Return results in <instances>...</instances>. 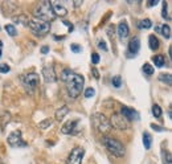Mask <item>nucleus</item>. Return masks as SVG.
Here are the masks:
<instances>
[{"label":"nucleus","instance_id":"4be33fe9","mask_svg":"<svg viewBox=\"0 0 172 164\" xmlns=\"http://www.w3.org/2000/svg\"><path fill=\"white\" fill-rule=\"evenodd\" d=\"M152 26V23L150 19H144V20H140L138 23V28L139 29H150Z\"/></svg>","mask_w":172,"mask_h":164},{"label":"nucleus","instance_id":"37998d69","mask_svg":"<svg viewBox=\"0 0 172 164\" xmlns=\"http://www.w3.org/2000/svg\"><path fill=\"white\" fill-rule=\"evenodd\" d=\"M155 31H156L158 33H160V26H156V28H155Z\"/></svg>","mask_w":172,"mask_h":164},{"label":"nucleus","instance_id":"423d86ee","mask_svg":"<svg viewBox=\"0 0 172 164\" xmlns=\"http://www.w3.org/2000/svg\"><path fill=\"white\" fill-rule=\"evenodd\" d=\"M93 123H94V127L97 128V131L101 134H107L111 130L110 122L103 114H95L93 116Z\"/></svg>","mask_w":172,"mask_h":164},{"label":"nucleus","instance_id":"e433bc0d","mask_svg":"<svg viewBox=\"0 0 172 164\" xmlns=\"http://www.w3.org/2000/svg\"><path fill=\"white\" fill-rule=\"evenodd\" d=\"M151 127L155 130V131H164V128H160V126H156V125H151Z\"/></svg>","mask_w":172,"mask_h":164},{"label":"nucleus","instance_id":"f704fd0d","mask_svg":"<svg viewBox=\"0 0 172 164\" xmlns=\"http://www.w3.org/2000/svg\"><path fill=\"white\" fill-rule=\"evenodd\" d=\"M161 16H163L164 19H170L168 17V13H167V3H163V12H161Z\"/></svg>","mask_w":172,"mask_h":164},{"label":"nucleus","instance_id":"7ed1b4c3","mask_svg":"<svg viewBox=\"0 0 172 164\" xmlns=\"http://www.w3.org/2000/svg\"><path fill=\"white\" fill-rule=\"evenodd\" d=\"M102 144L107 148L109 152L112 153L114 156H117V158L124 156V147L119 140L110 138V136H105V138H102Z\"/></svg>","mask_w":172,"mask_h":164},{"label":"nucleus","instance_id":"9d476101","mask_svg":"<svg viewBox=\"0 0 172 164\" xmlns=\"http://www.w3.org/2000/svg\"><path fill=\"white\" fill-rule=\"evenodd\" d=\"M140 49V41H139L138 37H132L128 42V48H127V56L128 58H132V57L137 56V53Z\"/></svg>","mask_w":172,"mask_h":164},{"label":"nucleus","instance_id":"20e7f679","mask_svg":"<svg viewBox=\"0 0 172 164\" xmlns=\"http://www.w3.org/2000/svg\"><path fill=\"white\" fill-rule=\"evenodd\" d=\"M28 26L31 28L33 35L38 36V37H42V36H45L46 33L51 31V23L42 21V20H38V19H31L28 21Z\"/></svg>","mask_w":172,"mask_h":164},{"label":"nucleus","instance_id":"f8f14e48","mask_svg":"<svg viewBox=\"0 0 172 164\" xmlns=\"http://www.w3.org/2000/svg\"><path fill=\"white\" fill-rule=\"evenodd\" d=\"M121 114H122L123 118H126L128 120V122H130V120H137L138 119V113L135 111L134 109L127 107V106H123V107H122Z\"/></svg>","mask_w":172,"mask_h":164},{"label":"nucleus","instance_id":"b1692460","mask_svg":"<svg viewBox=\"0 0 172 164\" xmlns=\"http://www.w3.org/2000/svg\"><path fill=\"white\" fill-rule=\"evenodd\" d=\"M11 120V114L9 113H3V115L0 116V123H2V126H3V128L5 127L7 123Z\"/></svg>","mask_w":172,"mask_h":164},{"label":"nucleus","instance_id":"aec40b11","mask_svg":"<svg viewBox=\"0 0 172 164\" xmlns=\"http://www.w3.org/2000/svg\"><path fill=\"white\" fill-rule=\"evenodd\" d=\"M143 144L146 150H150L152 144V138L148 132H143Z\"/></svg>","mask_w":172,"mask_h":164},{"label":"nucleus","instance_id":"c03bdc74","mask_svg":"<svg viewBox=\"0 0 172 164\" xmlns=\"http://www.w3.org/2000/svg\"><path fill=\"white\" fill-rule=\"evenodd\" d=\"M2 46H3V42L0 41V57H2Z\"/></svg>","mask_w":172,"mask_h":164},{"label":"nucleus","instance_id":"ea45409f","mask_svg":"<svg viewBox=\"0 0 172 164\" xmlns=\"http://www.w3.org/2000/svg\"><path fill=\"white\" fill-rule=\"evenodd\" d=\"M93 74H94V77H95V78H99V74H98V70L97 69H93Z\"/></svg>","mask_w":172,"mask_h":164},{"label":"nucleus","instance_id":"ddd939ff","mask_svg":"<svg viewBox=\"0 0 172 164\" xmlns=\"http://www.w3.org/2000/svg\"><path fill=\"white\" fill-rule=\"evenodd\" d=\"M52 8H53V12H54V15H56V16H60V17H64V16L68 15V9L65 8L62 3L53 2V3H52Z\"/></svg>","mask_w":172,"mask_h":164},{"label":"nucleus","instance_id":"2eb2a0df","mask_svg":"<svg viewBox=\"0 0 172 164\" xmlns=\"http://www.w3.org/2000/svg\"><path fill=\"white\" fill-rule=\"evenodd\" d=\"M77 123H78V120H70V122L65 123V126L61 128V132L62 134H73Z\"/></svg>","mask_w":172,"mask_h":164},{"label":"nucleus","instance_id":"a211bd4d","mask_svg":"<svg viewBox=\"0 0 172 164\" xmlns=\"http://www.w3.org/2000/svg\"><path fill=\"white\" fill-rule=\"evenodd\" d=\"M12 20H13V23H15V24H23V25L28 26L29 19H28V16H26V15H17V16H15Z\"/></svg>","mask_w":172,"mask_h":164},{"label":"nucleus","instance_id":"72a5a7b5","mask_svg":"<svg viewBox=\"0 0 172 164\" xmlns=\"http://www.w3.org/2000/svg\"><path fill=\"white\" fill-rule=\"evenodd\" d=\"M91 61L94 65H97V63L99 62V56H98V53H93L91 54Z\"/></svg>","mask_w":172,"mask_h":164},{"label":"nucleus","instance_id":"39448f33","mask_svg":"<svg viewBox=\"0 0 172 164\" xmlns=\"http://www.w3.org/2000/svg\"><path fill=\"white\" fill-rule=\"evenodd\" d=\"M20 79H21L23 86H24L25 90L29 93V94H33V93H35V90L37 89V86L40 83V77H38V74H36V73L24 74V76H21Z\"/></svg>","mask_w":172,"mask_h":164},{"label":"nucleus","instance_id":"a878e982","mask_svg":"<svg viewBox=\"0 0 172 164\" xmlns=\"http://www.w3.org/2000/svg\"><path fill=\"white\" fill-rule=\"evenodd\" d=\"M143 73L147 76H152L154 74V68H152V65L150 63H144L143 65Z\"/></svg>","mask_w":172,"mask_h":164},{"label":"nucleus","instance_id":"473e14b6","mask_svg":"<svg viewBox=\"0 0 172 164\" xmlns=\"http://www.w3.org/2000/svg\"><path fill=\"white\" fill-rule=\"evenodd\" d=\"M70 49H72V51L74 52V53H79V52L82 51V48H81L79 45H77V44H72V45H70Z\"/></svg>","mask_w":172,"mask_h":164},{"label":"nucleus","instance_id":"412c9836","mask_svg":"<svg viewBox=\"0 0 172 164\" xmlns=\"http://www.w3.org/2000/svg\"><path fill=\"white\" fill-rule=\"evenodd\" d=\"M152 61H154L155 63V66L156 68H161V66L165 63V60H164V57L163 56H160V54H158V56H154L152 57Z\"/></svg>","mask_w":172,"mask_h":164},{"label":"nucleus","instance_id":"79ce46f5","mask_svg":"<svg viewBox=\"0 0 172 164\" xmlns=\"http://www.w3.org/2000/svg\"><path fill=\"white\" fill-rule=\"evenodd\" d=\"M82 4V2H74V5L75 7H78V5H81Z\"/></svg>","mask_w":172,"mask_h":164},{"label":"nucleus","instance_id":"4468645a","mask_svg":"<svg viewBox=\"0 0 172 164\" xmlns=\"http://www.w3.org/2000/svg\"><path fill=\"white\" fill-rule=\"evenodd\" d=\"M128 32H130V29H128V25L126 21H122L118 24V28H117V33L119 36V39L121 40H124L126 37L128 36Z\"/></svg>","mask_w":172,"mask_h":164},{"label":"nucleus","instance_id":"f03ea898","mask_svg":"<svg viewBox=\"0 0 172 164\" xmlns=\"http://www.w3.org/2000/svg\"><path fill=\"white\" fill-rule=\"evenodd\" d=\"M33 15H35V19L42 20V21H46V23H51L56 19V15L52 8V2L38 3L37 7L35 8V11H33Z\"/></svg>","mask_w":172,"mask_h":164},{"label":"nucleus","instance_id":"f3484780","mask_svg":"<svg viewBox=\"0 0 172 164\" xmlns=\"http://www.w3.org/2000/svg\"><path fill=\"white\" fill-rule=\"evenodd\" d=\"M148 45H150V49L151 51H158L159 49V40L155 35H151L150 37H148Z\"/></svg>","mask_w":172,"mask_h":164},{"label":"nucleus","instance_id":"cd10ccee","mask_svg":"<svg viewBox=\"0 0 172 164\" xmlns=\"http://www.w3.org/2000/svg\"><path fill=\"white\" fill-rule=\"evenodd\" d=\"M51 126H52V120L51 119H45V120H42V122L38 123V127L41 130H45V128H48V127H51Z\"/></svg>","mask_w":172,"mask_h":164},{"label":"nucleus","instance_id":"58836bf2","mask_svg":"<svg viewBox=\"0 0 172 164\" xmlns=\"http://www.w3.org/2000/svg\"><path fill=\"white\" fill-rule=\"evenodd\" d=\"M158 0H151V2L150 3H148V7H154V5H156L158 4Z\"/></svg>","mask_w":172,"mask_h":164},{"label":"nucleus","instance_id":"c756f323","mask_svg":"<svg viewBox=\"0 0 172 164\" xmlns=\"http://www.w3.org/2000/svg\"><path fill=\"white\" fill-rule=\"evenodd\" d=\"M94 95H95V90L93 88H88L85 90V97L86 98H93Z\"/></svg>","mask_w":172,"mask_h":164},{"label":"nucleus","instance_id":"393cba45","mask_svg":"<svg viewBox=\"0 0 172 164\" xmlns=\"http://www.w3.org/2000/svg\"><path fill=\"white\" fill-rule=\"evenodd\" d=\"M5 31L7 33H8L11 37H15L16 35H17V31H16V28H15V25H12V24H7L5 25Z\"/></svg>","mask_w":172,"mask_h":164},{"label":"nucleus","instance_id":"a19ab883","mask_svg":"<svg viewBox=\"0 0 172 164\" xmlns=\"http://www.w3.org/2000/svg\"><path fill=\"white\" fill-rule=\"evenodd\" d=\"M167 164H171V153L167 152Z\"/></svg>","mask_w":172,"mask_h":164},{"label":"nucleus","instance_id":"c9c22d12","mask_svg":"<svg viewBox=\"0 0 172 164\" xmlns=\"http://www.w3.org/2000/svg\"><path fill=\"white\" fill-rule=\"evenodd\" d=\"M62 23H64V24L69 28V32H72V31H73V24H72V23H69L68 20H62Z\"/></svg>","mask_w":172,"mask_h":164},{"label":"nucleus","instance_id":"6ab92c4d","mask_svg":"<svg viewBox=\"0 0 172 164\" xmlns=\"http://www.w3.org/2000/svg\"><path fill=\"white\" fill-rule=\"evenodd\" d=\"M159 79H160L161 82H164L165 85H171V83H172L171 73H161V74H159Z\"/></svg>","mask_w":172,"mask_h":164},{"label":"nucleus","instance_id":"6e6552de","mask_svg":"<svg viewBox=\"0 0 172 164\" xmlns=\"http://www.w3.org/2000/svg\"><path fill=\"white\" fill-rule=\"evenodd\" d=\"M84 155H85V150L82 148V147H75V148H73L72 152L69 153L66 164H81L82 159H84Z\"/></svg>","mask_w":172,"mask_h":164},{"label":"nucleus","instance_id":"0eeeda50","mask_svg":"<svg viewBox=\"0 0 172 164\" xmlns=\"http://www.w3.org/2000/svg\"><path fill=\"white\" fill-rule=\"evenodd\" d=\"M109 122H110L111 127H114V128H117V130H127L128 127H130L128 120L123 118L122 114H114V115H111Z\"/></svg>","mask_w":172,"mask_h":164},{"label":"nucleus","instance_id":"9b49d317","mask_svg":"<svg viewBox=\"0 0 172 164\" xmlns=\"http://www.w3.org/2000/svg\"><path fill=\"white\" fill-rule=\"evenodd\" d=\"M42 77H44V81L46 83L56 82L57 76H56V72H54L53 65H48V66H44V68H42Z\"/></svg>","mask_w":172,"mask_h":164},{"label":"nucleus","instance_id":"f257e3e1","mask_svg":"<svg viewBox=\"0 0 172 164\" xmlns=\"http://www.w3.org/2000/svg\"><path fill=\"white\" fill-rule=\"evenodd\" d=\"M61 79L66 83L68 94L70 98L75 99L81 94L82 89H84V83H85V79L81 74L73 73L70 69H64V72L61 73Z\"/></svg>","mask_w":172,"mask_h":164},{"label":"nucleus","instance_id":"bb28decb","mask_svg":"<svg viewBox=\"0 0 172 164\" xmlns=\"http://www.w3.org/2000/svg\"><path fill=\"white\" fill-rule=\"evenodd\" d=\"M152 114H154L155 118H160L161 116V109L159 105H154L152 106Z\"/></svg>","mask_w":172,"mask_h":164},{"label":"nucleus","instance_id":"2f4dec72","mask_svg":"<svg viewBox=\"0 0 172 164\" xmlns=\"http://www.w3.org/2000/svg\"><path fill=\"white\" fill-rule=\"evenodd\" d=\"M11 68H9L7 63H0V73H8Z\"/></svg>","mask_w":172,"mask_h":164},{"label":"nucleus","instance_id":"c85d7f7f","mask_svg":"<svg viewBox=\"0 0 172 164\" xmlns=\"http://www.w3.org/2000/svg\"><path fill=\"white\" fill-rule=\"evenodd\" d=\"M111 83H112V86H114V88H121V85H122V79H121V77H119V76L112 77Z\"/></svg>","mask_w":172,"mask_h":164},{"label":"nucleus","instance_id":"4c0bfd02","mask_svg":"<svg viewBox=\"0 0 172 164\" xmlns=\"http://www.w3.org/2000/svg\"><path fill=\"white\" fill-rule=\"evenodd\" d=\"M48 52H49V46H42V48H41V53H42V54H46Z\"/></svg>","mask_w":172,"mask_h":164},{"label":"nucleus","instance_id":"dca6fc26","mask_svg":"<svg viewBox=\"0 0 172 164\" xmlns=\"http://www.w3.org/2000/svg\"><path fill=\"white\" fill-rule=\"evenodd\" d=\"M68 114H69V107H68V106H61V107L56 111L54 116H56V119H57L58 122H61V120L64 119Z\"/></svg>","mask_w":172,"mask_h":164},{"label":"nucleus","instance_id":"5701e85b","mask_svg":"<svg viewBox=\"0 0 172 164\" xmlns=\"http://www.w3.org/2000/svg\"><path fill=\"white\" fill-rule=\"evenodd\" d=\"M160 33L164 36L165 39H170L171 37V28H170V25H167V24H164V25H161L160 26Z\"/></svg>","mask_w":172,"mask_h":164},{"label":"nucleus","instance_id":"7c9ffc66","mask_svg":"<svg viewBox=\"0 0 172 164\" xmlns=\"http://www.w3.org/2000/svg\"><path fill=\"white\" fill-rule=\"evenodd\" d=\"M97 45H98V48H99V49H102V51L107 52V45H106V42L103 41V40H98Z\"/></svg>","mask_w":172,"mask_h":164},{"label":"nucleus","instance_id":"1a4fd4ad","mask_svg":"<svg viewBox=\"0 0 172 164\" xmlns=\"http://www.w3.org/2000/svg\"><path fill=\"white\" fill-rule=\"evenodd\" d=\"M7 140H8V144L12 146V147H25L26 146V143L21 138V132H20L19 130L12 131L8 135V139Z\"/></svg>","mask_w":172,"mask_h":164}]
</instances>
